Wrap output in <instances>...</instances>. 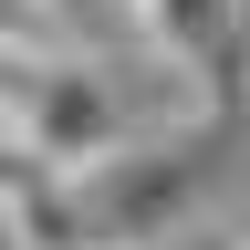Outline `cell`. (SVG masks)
Listing matches in <instances>:
<instances>
[{
	"label": "cell",
	"instance_id": "5",
	"mask_svg": "<svg viewBox=\"0 0 250 250\" xmlns=\"http://www.w3.org/2000/svg\"><path fill=\"white\" fill-rule=\"evenodd\" d=\"M0 250H21V240H11V219H0Z\"/></svg>",
	"mask_w": 250,
	"mask_h": 250
},
{
	"label": "cell",
	"instance_id": "2",
	"mask_svg": "<svg viewBox=\"0 0 250 250\" xmlns=\"http://www.w3.org/2000/svg\"><path fill=\"white\" fill-rule=\"evenodd\" d=\"M125 136H136V104L94 52H31V73H21V156L31 167H94Z\"/></svg>",
	"mask_w": 250,
	"mask_h": 250
},
{
	"label": "cell",
	"instance_id": "3",
	"mask_svg": "<svg viewBox=\"0 0 250 250\" xmlns=\"http://www.w3.org/2000/svg\"><path fill=\"white\" fill-rule=\"evenodd\" d=\"M125 31L146 52H167L177 73H198L208 125H229V104H240V0H125Z\"/></svg>",
	"mask_w": 250,
	"mask_h": 250
},
{
	"label": "cell",
	"instance_id": "1",
	"mask_svg": "<svg viewBox=\"0 0 250 250\" xmlns=\"http://www.w3.org/2000/svg\"><path fill=\"white\" fill-rule=\"evenodd\" d=\"M83 208V250H156L188 219H208V146L198 136H125L94 167H62Z\"/></svg>",
	"mask_w": 250,
	"mask_h": 250
},
{
	"label": "cell",
	"instance_id": "4",
	"mask_svg": "<svg viewBox=\"0 0 250 250\" xmlns=\"http://www.w3.org/2000/svg\"><path fill=\"white\" fill-rule=\"evenodd\" d=\"M31 21H42L52 42H62V31H115V21H125V0H31Z\"/></svg>",
	"mask_w": 250,
	"mask_h": 250
}]
</instances>
